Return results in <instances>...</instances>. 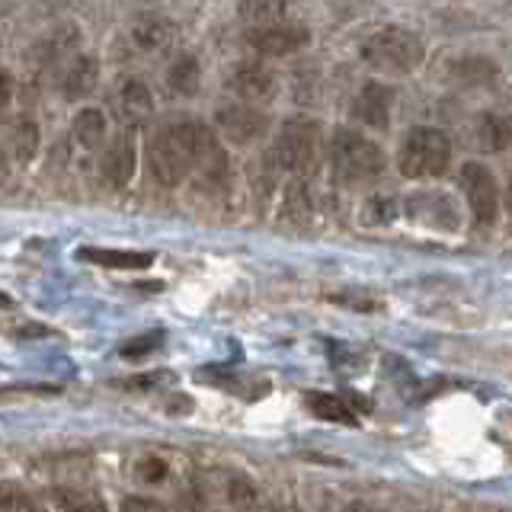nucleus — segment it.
<instances>
[{
  "label": "nucleus",
  "instance_id": "15",
  "mask_svg": "<svg viewBox=\"0 0 512 512\" xmlns=\"http://www.w3.org/2000/svg\"><path fill=\"white\" fill-rule=\"evenodd\" d=\"M77 256L84 263L93 266H106V269H148L154 263V253H144V250H106V247H80Z\"/></svg>",
  "mask_w": 512,
  "mask_h": 512
},
{
  "label": "nucleus",
  "instance_id": "5",
  "mask_svg": "<svg viewBox=\"0 0 512 512\" xmlns=\"http://www.w3.org/2000/svg\"><path fill=\"white\" fill-rule=\"evenodd\" d=\"M452 160V141L439 128H410L404 144H400L397 167L410 180H429L448 170Z\"/></svg>",
  "mask_w": 512,
  "mask_h": 512
},
{
  "label": "nucleus",
  "instance_id": "19",
  "mask_svg": "<svg viewBox=\"0 0 512 512\" xmlns=\"http://www.w3.org/2000/svg\"><path fill=\"white\" fill-rule=\"evenodd\" d=\"M80 42V32L74 26H58L52 29L48 36L36 45V52H32V58H36L39 64H55L61 61L64 55H71L74 48Z\"/></svg>",
  "mask_w": 512,
  "mask_h": 512
},
{
  "label": "nucleus",
  "instance_id": "8",
  "mask_svg": "<svg viewBox=\"0 0 512 512\" xmlns=\"http://www.w3.org/2000/svg\"><path fill=\"white\" fill-rule=\"evenodd\" d=\"M215 128L221 138H228L231 144H253L256 138H263L269 128V119L260 109H253L250 103H224L215 112Z\"/></svg>",
  "mask_w": 512,
  "mask_h": 512
},
{
  "label": "nucleus",
  "instance_id": "13",
  "mask_svg": "<svg viewBox=\"0 0 512 512\" xmlns=\"http://www.w3.org/2000/svg\"><path fill=\"white\" fill-rule=\"evenodd\" d=\"M173 36H176V29L167 16L148 13V16H138V20L132 23V42L148 55L167 52V48L173 45Z\"/></svg>",
  "mask_w": 512,
  "mask_h": 512
},
{
  "label": "nucleus",
  "instance_id": "33",
  "mask_svg": "<svg viewBox=\"0 0 512 512\" xmlns=\"http://www.w3.org/2000/svg\"><path fill=\"white\" fill-rule=\"evenodd\" d=\"M506 202H509V208H512V176H509V189H506Z\"/></svg>",
  "mask_w": 512,
  "mask_h": 512
},
{
  "label": "nucleus",
  "instance_id": "14",
  "mask_svg": "<svg viewBox=\"0 0 512 512\" xmlns=\"http://www.w3.org/2000/svg\"><path fill=\"white\" fill-rule=\"evenodd\" d=\"M96 80H100V61L93 55H77L61 77V96L71 103H80L96 90Z\"/></svg>",
  "mask_w": 512,
  "mask_h": 512
},
{
  "label": "nucleus",
  "instance_id": "10",
  "mask_svg": "<svg viewBox=\"0 0 512 512\" xmlns=\"http://www.w3.org/2000/svg\"><path fill=\"white\" fill-rule=\"evenodd\" d=\"M228 87L240 96L244 103H263L276 93V74L269 68H263L260 61H247V64H237Z\"/></svg>",
  "mask_w": 512,
  "mask_h": 512
},
{
  "label": "nucleus",
  "instance_id": "23",
  "mask_svg": "<svg viewBox=\"0 0 512 512\" xmlns=\"http://www.w3.org/2000/svg\"><path fill=\"white\" fill-rule=\"evenodd\" d=\"M10 151L16 157V164H29L32 157L39 151V122L20 116L13 125V135H10Z\"/></svg>",
  "mask_w": 512,
  "mask_h": 512
},
{
  "label": "nucleus",
  "instance_id": "21",
  "mask_svg": "<svg viewBox=\"0 0 512 512\" xmlns=\"http://www.w3.org/2000/svg\"><path fill=\"white\" fill-rule=\"evenodd\" d=\"M477 144L484 151H490V154L506 151L509 144H512V122L506 116H496V112L480 116V122H477Z\"/></svg>",
  "mask_w": 512,
  "mask_h": 512
},
{
  "label": "nucleus",
  "instance_id": "28",
  "mask_svg": "<svg viewBox=\"0 0 512 512\" xmlns=\"http://www.w3.org/2000/svg\"><path fill=\"white\" fill-rule=\"evenodd\" d=\"M52 506H58V509H103L96 500H90L87 493H71L64 487L52 490Z\"/></svg>",
  "mask_w": 512,
  "mask_h": 512
},
{
  "label": "nucleus",
  "instance_id": "25",
  "mask_svg": "<svg viewBox=\"0 0 512 512\" xmlns=\"http://www.w3.org/2000/svg\"><path fill=\"white\" fill-rule=\"evenodd\" d=\"M240 16H244L250 26H266V23L285 20L288 10H285V0H240Z\"/></svg>",
  "mask_w": 512,
  "mask_h": 512
},
{
  "label": "nucleus",
  "instance_id": "7",
  "mask_svg": "<svg viewBox=\"0 0 512 512\" xmlns=\"http://www.w3.org/2000/svg\"><path fill=\"white\" fill-rule=\"evenodd\" d=\"M458 180H461L464 196H468L474 221L477 224H493L496 221V212H500V186H496V176L484 164L471 160V164L461 167Z\"/></svg>",
  "mask_w": 512,
  "mask_h": 512
},
{
  "label": "nucleus",
  "instance_id": "6",
  "mask_svg": "<svg viewBox=\"0 0 512 512\" xmlns=\"http://www.w3.org/2000/svg\"><path fill=\"white\" fill-rule=\"evenodd\" d=\"M192 487H196L192 493L208 496V503H221V506H234V509L263 506L260 487H256L247 474H237V471H205L192 480Z\"/></svg>",
  "mask_w": 512,
  "mask_h": 512
},
{
  "label": "nucleus",
  "instance_id": "1",
  "mask_svg": "<svg viewBox=\"0 0 512 512\" xmlns=\"http://www.w3.org/2000/svg\"><path fill=\"white\" fill-rule=\"evenodd\" d=\"M202 122L180 119L164 125L148 144V167L160 186H180L189 173H196V151H199Z\"/></svg>",
  "mask_w": 512,
  "mask_h": 512
},
{
  "label": "nucleus",
  "instance_id": "20",
  "mask_svg": "<svg viewBox=\"0 0 512 512\" xmlns=\"http://www.w3.org/2000/svg\"><path fill=\"white\" fill-rule=\"evenodd\" d=\"M202 84V68H199V58L196 55H180L173 58V64L167 68V87L176 96H192Z\"/></svg>",
  "mask_w": 512,
  "mask_h": 512
},
{
  "label": "nucleus",
  "instance_id": "4",
  "mask_svg": "<svg viewBox=\"0 0 512 512\" xmlns=\"http://www.w3.org/2000/svg\"><path fill=\"white\" fill-rule=\"evenodd\" d=\"M269 164L292 176H314L320 167V132L311 119H292L269 151Z\"/></svg>",
  "mask_w": 512,
  "mask_h": 512
},
{
  "label": "nucleus",
  "instance_id": "12",
  "mask_svg": "<svg viewBox=\"0 0 512 512\" xmlns=\"http://www.w3.org/2000/svg\"><path fill=\"white\" fill-rule=\"evenodd\" d=\"M135 164H138V144H135V135L132 132H119V138L109 144L106 151V160H103V176L106 180L122 189L132 183L135 176Z\"/></svg>",
  "mask_w": 512,
  "mask_h": 512
},
{
  "label": "nucleus",
  "instance_id": "2",
  "mask_svg": "<svg viewBox=\"0 0 512 512\" xmlns=\"http://www.w3.org/2000/svg\"><path fill=\"white\" fill-rule=\"evenodd\" d=\"M362 61L368 68H375L381 74H410L416 64L426 58V42L410 29H378L372 32L362 48H359Z\"/></svg>",
  "mask_w": 512,
  "mask_h": 512
},
{
  "label": "nucleus",
  "instance_id": "17",
  "mask_svg": "<svg viewBox=\"0 0 512 512\" xmlns=\"http://www.w3.org/2000/svg\"><path fill=\"white\" fill-rule=\"evenodd\" d=\"M71 135H74V144L84 151H96L100 144L106 141V116L100 109H80L74 122H71Z\"/></svg>",
  "mask_w": 512,
  "mask_h": 512
},
{
  "label": "nucleus",
  "instance_id": "24",
  "mask_svg": "<svg viewBox=\"0 0 512 512\" xmlns=\"http://www.w3.org/2000/svg\"><path fill=\"white\" fill-rule=\"evenodd\" d=\"M311 189H308V176H295L285 189V202H282V215L288 221H304L311 215Z\"/></svg>",
  "mask_w": 512,
  "mask_h": 512
},
{
  "label": "nucleus",
  "instance_id": "26",
  "mask_svg": "<svg viewBox=\"0 0 512 512\" xmlns=\"http://www.w3.org/2000/svg\"><path fill=\"white\" fill-rule=\"evenodd\" d=\"M61 384H10V388H0V404H10V400H23V397H58Z\"/></svg>",
  "mask_w": 512,
  "mask_h": 512
},
{
  "label": "nucleus",
  "instance_id": "11",
  "mask_svg": "<svg viewBox=\"0 0 512 512\" xmlns=\"http://www.w3.org/2000/svg\"><path fill=\"white\" fill-rule=\"evenodd\" d=\"M391 103H394V93L384 84L368 80V84L356 93V100H352V112H356V119L365 122L368 128H388Z\"/></svg>",
  "mask_w": 512,
  "mask_h": 512
},
{
  "label": "nucleus",
  "instance_id": "22",
  "mask_svg": "<svg viewBox=\"0 0 512 512\" xmlns=\"http://www.w3.org/2000/svg\"><path fill=\"white\" fill-rule=\"evenodd\" d=\"M304 404H308V410L314 416H320V420H330V423H356V413H352V407L346 404V400L340 394H308L304 397Z\"/></svg>",
  "mask_w": 512,
  "mask_h": 512
},
{
  "label": "nucleus",
  "instance_id": "34",
  "mask_svg": "<svg viewBox=\"0 0 512 512\" xmlns=\"http://www.w3.org/2000/svg\"><path fill=\"white\" fill-rule=\"evenodd\" d=\"M7 304H10V298H7L4 292H0V308H7Z\"/></svg>",
  "mask_w": 512,
  "mask_h": 512
},
{
  "label": "nucleus",
  "instance_id": "27",
  "mask_svg": "<svg viewBox=\"0 0 512 512\" xmlns=\"http://www.w3.org/2000/svg\"><path fill=\"white\" fill-rule=\"evenodd\" d=\"M39 503L32 500V496L23 490V487H16V484H0V509H36Z\"/></svg>",
  "mask_w": 512,
  "mask_h": 512
},
{
  "label": "nucleus",
  "instance_id": "18",
  "mask_svg": "<svg viewBox=\"0 0 512 512\" xmlns=\"http://www.w3.org/2000/svg\"><path fill=\"white\" fill-rule=\"evenodd\" d=\"M132 474H135L138 484H144V487H164V484H170V480H173L176 464L164 452H148V455L135 458Z\"/></svg>",
  "mask_w": 512,
  "mask_h": 512
},
{
  "label": "nucleus",
  "instance_id": "29",
  "mask_svg": "<svg viewBox=\"0 0 512 512\" xmlns=\"http://www.w3.org/2000/svg\"><path fill=\"white\" fill-rule=\"evenodd\" d=\"M160 340H164V333H144L141 340H132V343L122 346V356L125 359H141V356H148L151 349H157Z\"/></svg>",
  "mask_w": 512,
  "mask_h": 512
},
{
  "label": "nucleus",
  "instance_id": "9",
  "mask_svg": "<svg viewBox=\"0 0 512 512\" xmlns=\"http://www.w3.org/2000/svg\"><path fill=\"white\" fill-rule=\"evenodd\" d=\"M308 39H311L308 29L298 26V23H288V20H276V23L250 29V45L260 55H269V58L292 55V52H298V48L308 45Z\"/></svg>",
  "mask_w": 512,
  "mask_h": 512
},
{
  "label": "nucleus",
  "instance_id": "3",
  "mask_svg": "<svg viewBox=\"0 0 512 512\" xmlns=\"http://www.w3.org/2000/svg\"><path fill=\"white\" fill-rule=\"evenodd\" d=\"M327 154H330L333 176L346 186L368 183L384 170V151L372 138H365L359 132H349V128H340V132L330 138Z\"/></svg>",
  "mask_w": 512,
  "mask_h": 512
},
{
  "label": "nucleus",
  "instance_id": "16",
  "mask_svg": "<svg viewBox=\"0 0 512 512\" xmlns=\"http://www.w3.org/2000/svg\"><path fill=\"white\" fill-rule=\"evenodd\" d=\"M119 112L128 125H141L144 119L154 116V96L148 90V84L138 77H128L122 90H119Z\"/></svg>",
  "mask_w": 512,
  "mask_h": 512
},
{
  "label": "nucleus",
  "instance_id": "30",
  "mask_svg": "<svg viewBox=\"0 0 512 512\" xmlns=\"http://www.w3.org/2000/svg\"><path fill=\"white\" fill-rule=\"evenodd\" d=\"M164 381H170V375L151 372V375H135V378H125V381H116V384L122 391H148V388H160Z\"/></svg>",
  "mask_w": 512,
  "mask_h": 512
},
{
  "label": "nucleus",
  "instance_id": "32",
  "mask_svg": "<svg viewBox=\"0 0 512 512\" xmlns=\"http://www.w3.org/2000/svg\"><path fill=\"white\" fill-rule=\"evenodd\" d=\"M10 103H13V77L7 71H0V122H4Z\"/></svg>",
  "mask_w": 512,
  "mask_h": 512
},
{
  "label": "nucleus",
  "instance_id": "31",
  "mask_svg": "<svg viewBox=\"0 0 512 512\" xmlns=\"http://www.w3.org/2000/svg\"><path fill=\"white\" fill-rule=\"evenodd\" d=\"M119 509H125V512H157V509H164V503L148 500V496H125V500L119 503Z\"/></svg>",
  "mask_w": 512,
  "mask_h": 512
}]
</instances>
